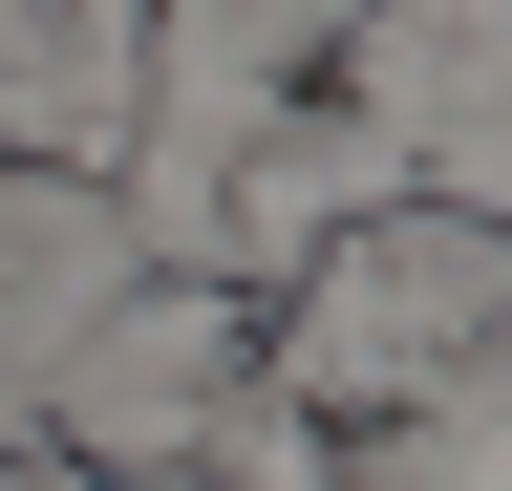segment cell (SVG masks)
I'll return each mask as SVG.
<instances>
[{"mask_svg": "<svg viewBox=\"0 0 512 491\" xmlns=\"http://www.w3.org/2000/svg\"><path fill=\"white\" fill-rule=\"evenodd\" d=\"M107 257H150V235H107L86 193H43V214H22V363H43V385H64V321L107 299Z\"/></svg>", "mask_w": 512, "mask_h": 491, "instance_id": "cell-1", "label": "cell"}]
</instances>
